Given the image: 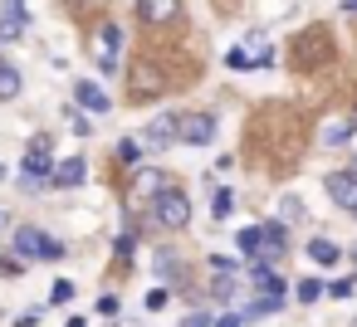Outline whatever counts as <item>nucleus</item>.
Returning <instances> with one entry per match:
<instances>
[{"mask_svg":"<svg viewBox=\"0 0 357 327\" xmlns=\"http://www.w3.org/2000/svg\"><path fill=\"white\" fill-rule=\"evenodd\" d=\"M147 210H152V220H157L162 230H186V220H191V200H186V191H176V186H167L162 196H152Z\"/></svg>","mask_w":357,"mask_h":327,"instance_id":"1","label":"nucleus"},{"mask_svg":"<svg viewBox=\"0 0 357 327\" xmlns=\"http://www.w3.org/2000/svg\"><path fill=\"white\" fill-rule=\"evenodd\" d=\"M54 176V161H50V137H35V147L25 152L20 161V191H45Z\"/></svg>","mask_w":357,"mask_h":327,"instance_id":"2","label":"nucleus"},{"mask_svg":"<svg viewBox=\"0 0 357 327\" xmlns=\"http://www.w3.org/2000/svg\"><path fill=\"white\" fill-rule=\"evenodd\" d=\"M15 254H20V259H45V264H54V259H64V244H59L54 234H45L40 225H20V230H15Z\"/></svg>","mask_w":357,"mask_h":327,"instance_id":"3","label":"nucleus"},{"mask_svg":"<svg viewBox=\"0 0 357 327\" xmlns=\"http://www.w3.org/2000/svg\"><path fill=\"white\" fill-rule=\"evenodd\" d=\"M269 59H274V49H269V40H264L259 30H255V35H245V40L225 54V64H230L235 74H245V69H264Z\"/></svg>","mask_w":357,"mask_h":327,"instance_id":"4","label":"nucleus"},{"mask_svg":"<svg viewBox=\"0 0 357 327\" xmlns=\"http://www.w3.org/2000/svg\"><path fill=\"white\" fill-rule=\"evenodd\" d=\"M176 137H181L186 147H211V142H215V118H211V113H181Z\"/></svg>","mask_w":357,"mask_h":327,"instance_id":"5","label":"nucleus"},{"mask_svg":"<svg viewBox=\"0 0 357 327\" xmlns=\"http://www.w3.org/2000/svg\"><path fill=\"white\" fill-rule=\"evenodd\" d=\"M118 45H123V30L113 20H103L98 25V59H93L103 74H118Z\"/></svg>","mask_w":357,"mask_h":327,"instance_id":"6","label":"nucleus"},{"mask_svg":"<svg viewBox=\"0 0 357 327\" xmlns=\"http://www.w3.org/2000/svg\"><path fill=\"white\" fill-rule=\"evenodd\" d=\"M176 122H181L176 113H162V118H152V122H147V132H142V147H152V152H167L172 142H181V137H176Z\"/></svg>","mask_w":357,"mask_h":327,"instance_id":"7","label":"nucleus"},{"mask_svg":"<svg viewBox=\"0 0 357 327\" xmlns=\"http://www.w3.org/2000/svg\"><path fill=\"white\" fill-rule=\"evenodd\" d=\"M323 191H328L342 210L357 215V176H352V171H328V176H323Z\"/></svg>","mask_w":357,"mask_h":327,"instance_id":"8","label":"nucleus"},{"mask_svg":"<svg viewBox=\"0 0 357 327\" xmlns=\"http://www.w3.org/2000/svg\"><path fill=\"white\" fill-rule=\"evenodd\" d=\"M25 30H30V20H25V0H6V10H0V45H15Z\"/></svg>","mask_w":357,"mask_h":327,"instance_id":"9","label":"nucleus"},{"mask_svg":"<svg viewBox=\"0 0 357 327\" xmlns=\"http://www.w3.org/2000/svg\"><path fill=\"white\" fill-rule=\"evenodd\" d=\"M137 20L172 25V20H181V0H137Z\"/></svg>","mask_w":357,"mask_h":327,"instance_id":"10","label":"nucleus"},{"mask_svg":"<svg viewBox=\"0 0 357 327\" xmlns=\"http://www.w3.org/2000/svg\"><path fill=\"white\" fill-rule=\"evenodd\" d=\"M74 108H84V113H108V108H113V98H108L98 83L79 79V83H74Z\"/></svg>","mask_w":357,"mask_h":327,"instance_id":"11","label":"nucleus"},{"mask_svg":"<svg viewBox=\"0 0 357 327\" xmlns=\"http://www.w3.org/2000/svg\"><path fill=\"white\" fill-rule=\"evenodd\" d=\"M84 181H89V161H84V157L59 161V166H54V176H50V186H59V191H74V186H84Z\"/></svg>","mask_w":357,"mask_h":327,"instance_id":"12","label":"nucleus"},{"mask_svg":"<svg viewBox=\"0 0 357 327\" xmlns=\"http://www.w3.org/2000/svg\"><path fill=\"white\" fill-rule=\"evenodd\" d=\"M162 88H167L162 69H152V64H137L132 69V98H157Z\"/></svg>","mask_w":357,"mask_h":327,"instance_id":"13","label":"nucleus"},{"mask_svg":"<svg viewBox=\"0 0 357 327\" xmlns=\"http://www.w3.org/2000/svg\"><path fill=\"white\" fill-rule=\"evenodd\" d=\"M172 181H167V171H157V166H142L137 171V181H132V196L137 200H152V196H162Z\"/></svg>","mask_w":357,"mask_h":327,"instance_id":"14","label":"nucleus"},{"mask_svg":"<svg viewBox=\"0 0 357 327\" xmlns=\"http://www.w3.org/2000/svg\"><path fill=\"white\" fill-rule=\"evenodd\" d=\"M308 259H313V264H323V269H333V264L342 259V249H337L328 234H318V239H308Z\"/></svg>","mask_w":357,"mask_h":327,"instance_id":"15","label":"nucleus"},{"mask_svg":"<svg viewBox=\"0 0 357 327\" xmlns=\"http://www.w3.org/2000/svg\"><path fill=\"white\" fill-rule=\"evenodd\" d=\"M352 142V122L347 118H328L323 122V147H347Z\"/></svg>","mask_w":357,"mask_h":327,"instance_id":"16","label":"nucleus"},{"mask_svg":"<svg viewBox=\"0 0 357 327\" xmlns=\"http://www.w3.org/2000/svg\"><path fill=\"white\" fill-rule=\"evenodd\" d=\"M10 98H20V74L10 64H0V103H10Z\"/></svg>","mask_w":357,"mask_h":327,"instance_id":"17","label":"nucleus"},{"mask_svg":"<svg viewBox=\"0 0 357 327\" xmlns=\"http://www.w3.org/2000/svg\"><path fill=\"white\" fill-rule=\"evenodd\" d=\"M250 259H259V249H264V225H255V230H240V239H235Z\"/></svg>","mask_w":357,"mask_h":327,"instance_id":"18","label":"nucleus"},{"mask_svg":"<svg viewBox=\"0 0 357 327\" xmlns=\"http://www.w3.org/2000/svg\"><path fill=\"white\" fill-rule=\"evenodd\" d=\"M279 220H284V225H298V220H303V200H298V196H279Z\"/></svg>","mask_w":357,"mask_h":327,"instance_id":"19","label":"nucleus"},{"mask_svg":"<svg viewBox=\"0 0 357 327\" xmlns=\"http://www.w3.org/2000/svg\"><path fill=\"white\" fill-rule=\"evenodd\" d=\"M157 273H162V278H181V264H176V254H172V249H162V254H157Z\"/></svg>","mask_w":357,"mask_h":327,"instance_id":"20","label":"nucleus"},{"mask_svg":"<svg viewBox=\"0 0 357 327\" xmlns=\"http://www.w3.org/2000/svg\"><path fill=\"white\" fill-rule=\"evenodd\" d=\"M294 293H298V303H318V298H323V283H318V278H303Z\"/></svg>","mask_w":357,"mask_h":327,"instance_id":"21","label":"nucleus"},{"mask_svg":"<svg viewBox=\"0 0 357 327\" xmlns=\"http://www.w3.org/2000/svg\"><path fill=\"white\" fill-rule=\"evenodd\" d=\"M211 210H215V220H225V215L235 210V196H230V191H215V200H211Z\"/></svg>","mask_w":357,"mask_h":327,"instance_id":"22","label":"nucleus"},{"mask_svg":"<svg viewBox=\"0 0 357 327\" xmlns=\"http://www.w3.org/2000/svg\"><path fill=\"white\" fill-rule=\"evenodd\" d=\"M69 298H74V283H69V278H59V283L50 288V303H69Z\"/></svg>","mask_w":357,"mask_h":327,"instance_id":"23","label":"nucleus"},{"mask_svg":"<svg viewBox=\"0 0 357 327\" xmlns=\"http://www.w3.org/2000/svg\"><path fill=\"white\" fill-rule=\"evenodd\" d=\"M64 118H69V127H74V132H89V122H84V108H64Z\"/></svg>","mask_w":357,"mask_h":327,"instance_id":"24","label":"nucleus"},{"mask_svg":"<svg viewBox=\"0 0 357 327\" xmlns=\"http://www.w3.org/2000/svg\"><path fill=\"white\" fill-rule=\"evenodd\" d=\"M157 308H167V288H152L147 293V312H157Z\"/></svg>","mask_w":357,"mask_h":327,"instance_id":"25","label":"nucleus"},{"mask_svg":"<svg viewBox=\"0 0 357 327\" xmlns=\"http://www.w3.org/2000/svg\"><path fill=\"white\" fill-rule=\"evenodd\" d=\"M328 293H333V298H352V278H337Z\"/></svg>","mask_w":357,"mask_h":327,"instance_id":"26","label":"nucleus"},{"mask_svg":"<svg viewBox=\"0 0 357 327\" xmlns=\"http://www.w3.org/2000/svg\"><path fill=\"white\" fill-rule=\"evenodd\" d=\"M98 312H103V317H113V312H118V298H113V293H103V298H98Z\"/></svg>","mask_w":357,"mask_h":327,"instance_id":"27","label":"nucleus"},{"mask_svg":"<svg viewBox=\"0 0 357 327\" xmlns=\"http://www.w3.org/2000/svg\"><path fill=\"white\" fill-rule=\"evenodd\" d=\"M113 249H118V259H132V239H128V234H118V244H113Z\"/></svg>","mask_w":357,"mask_h":327,"instance_id":"28","label":"nucleus"},{"mask_svg":"<svg viewBox=\"0 0 357 327\" xmlns=\"http://www.w3.org/2000/svg\"><path fill=\"white\" fill-rule=\"evenodd\" d=\"M181 327H211V317L206 312H191V317H181Z\"/></svg>","mask_w":357,"mask_h":327,"instance_id":"29","label":"nucleus"},{"mask_svg":"<svg viewBox=\"0 0 357 327\" xmlns=\"http://www.w3.org/2000/svg\"><path fill=\"white\" fill-rule=\"evenodd\" d=\"M240 322H245V312H225V317H220L215 327H240Z\"/></svg>","mask_w":357,"mask_h":327,"instance_id":"30","label":"nucleus"},{"mask_svg":"<svg viewBox=\"0 0 357 327\" xmlns=\"http://www.w3.org/2000/svg\"><path fill=\"white\" fill-rule=\"evenodd\" d=\"M64 6H69V10H93L98 0H64Z\"/></svg>","mask_w":357,"mask_h":327,"instance_id":"31","label":"nucleus"},{"mask_svg":"<svg viewBox=\"0 0 357 327\" xmlns=\"http://www.w3.org/2000/svg\"><path fill=\"white\" fill-rule=\"evenodd\" d=\"M342 10H347V15H357V0H342Z\"/></svg>","mask_w":357,"mask_h":327,"instance_id":"32","label":"nucleus"},{"mask_svg":"<svg viewBox=\"0 0 357 327\" xmlns=\"http://www.w3.org/2000/svg\"><path fill=\"white\" fill-rule=\"evenodd\" d=\"M352 176H357V161H352Z\"/></svg>","mask_w":357,"mask_h":327,"instance_id":"33","label":"nucleus"},{"mask_svg":"<svg viewBox=\"0 0 357 327\" xmlns=\"http://www.w3.org/2000/svg\"><path fill=\"white\" fill-rule=\"evenodd\" d=\"M0 64H6V54H0Z\"/></svg>","mask_w":357,"mask_h":327,"instance_id":"34","label":"nucleus"},{"mask_svg":"<svg viewBox=\"0 0 357 327\" xmlns=\"http://www.w3.org/2000/svg\"><path fill=\"white\" fill-rule=\"evenodd\" d=\"M352 259H357V254H352Z\"/></svg>","mask_w":357,"mask_h":327,"instance_id":"35","label":"nucleus"},{"mask_svg":"<svg viewBox=\"0 0 357 327\" xmlns=\"http://www.w3.org/2000/svg\"><path fill=\"white\" fill-rule=\"evenodd\" d=\"M352 122H357V118H352Z\"/></svg>","mask_w":357,"mask_h":327,"instance_id":"36","label":"nucleus"}]
</instances>
